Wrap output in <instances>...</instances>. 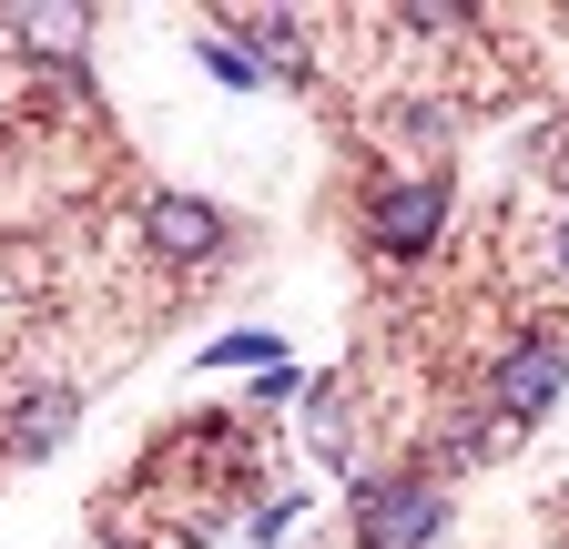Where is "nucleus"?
<instances>
[{
	"mask_svg": "<svg viewBox=\"0 0 569 549\" xmlns=\"http://www.w3.org/2000/svg\"><path fill=\"white\" fill-rule=\"evenodd\" d=\"M549 286L569 296V203H559V224H549Z\"/></svg>",
	"mask_w": 569,
	"mask_h": 549,
	"instance_id": "obj_14",
	"label": "nucleus"
},
{
	"mask_svg": "<svg viewBox=\"0 0 569 549\" xmlns=\"http://www.w3.org/2000/svg\"><path fill=\"white\" fill-rule=\"evenodd\" d=\"M71 428H82V387H31L11 407V428H0V448H11V458H51Z\"/></svg>",
	"mask_w": 569,
	"mask_h": 549,
	"instance_id": "obj_5",
	"label": "nucleus"
},
{
	"mask_svg": "<svg viewBox=\"0 0 569 549\" xmlns=\"http://www.w3.org/2000/svg\"><path fill=\"white\" fill-rule=\"evenodd\" d=\"M448 173H407V183H377L367 193V244L387 254V264H417L427 244L448 234Z\"/></svg>",
	"mask_w": 569,
	"mask_h": 549,
	"instance_id": "obj_3",
	"label": "nucleus"
},
{
	"mask_svg": "<svg viewBox=\"0 0 569 549\" xmlns=\"http://www.w3.org/2000/svg\"><path fill=\"white\" fill-rule=\"evenodd\" d=\"M224 244H234V224L203 193H142V254L153 264H213Z\"/></svg>",
	"mask_w": 569,
	"mask_h": 549,
	"instance_id": "obj_4",
	"label": "nucleus"
},
{
	"mask_svg": "<svg viewBox=\"0 0 569 549\" xmlns=\"http://www.w3.org/2000/svg\"><path fill=\"white\" fill-rule=\"evenodd\" d=\"M397 132H407L417 153H438V143H458V102H407V112H397Z\"/></svg>",
	"mask_w": 569,
	"mask_h": 549,
	"instance_id": "obj_9",
	"label": "nucleus"
},
{
	"mask_svg": "<svg viewBox=\"0 0 569 549\" xmlns=\"http://www.w3.org/2000/svg\"><path fill=\"white\" fill-rule=\"evenodd\" d=\"M296 519H306V499H296V489H284V499H254L244 539H254V549H284V539H296Z\"/></svg>",
	"mask_w": 569,
	"mask_h": 549,
	"instance_id": "obj_10",
	"label": "nucleus"
},
{
	"mask_svg": "<svg viewBox=\"0 0 569 549\" xmlns=\"http://www.w3.org/2000/svg\"><path fill=\"white\" fill-rule=\"evenodd\" d=\"M82 31H92V11H0V41L11 51H41V61H82Z\"/></svg>",
	"mask_w": 569,
	"mask_h": 549,
	"instance_id": "obj_6",
	"label": "nucleus"
},
{
	"mask_svg": "<svg viewBox=\"0 0 569 549\" xmlns=\"http://www.w3.org/2000/svg\"><path fill=\"white\" fill-rule=\"evenodd\" d=\"M193 51H203V72H213V82H234V92H254V82H264V61H254L224 21H213V31H193Z\"/></svg>",
	"mask_w": 569,
	"mask_h": 549,
	"instance_id": "obj_8",
	"label": "nucleus"
},
{
	"mask_svg": "<svg viewBox=\"0 0 569 549\" xmlns=\"http://www.w3.org/2000/svg\"><path fill=\"white\" fill-rule=\"evenodd\" d=\"M488 438H498V418H488V407H468L458 428H438V458H448V468H468V458H488Z\"/></svg>",
	"mask_w": 569,
	"mask_h": 549,
	"instance_id": "obj_11",
	"label": "nucleus"
},
{
	"mask_svg": "<svg viewBox=\"0 0 569 549\" xmlns=\"http://www.w3.org/2000/svg\"><path fill=\"white\" fill-rule=\"evenodd\" d=\"M559 387H569V347L539 326V336H509V347L488 357V418L498 428H539L549 407H559Z\"/></svg>",
	"mask_w": 569,
	"mask_h": 549,
	"instance_id": "obj_2",
	"label": "nucleus"
},
{
	"mask_svg": "<svg viewBox=\"0 0 569 549\" xmlns=\"http://www.w3.org/2000/svg\"><path fill=\"white\" fill-rule=\"evenodd\" d=\"M346 519H356V549H438L448 489L427 468H356L346 478Z\"/></svg>",
	"mask_w": 569,
	"mask_h": 549,
	"instance_id": "obj_1",
	"label": "nucleus"
},
{
	"mask_svg": "<svg viewBox=\"0 0 569 549\" xmlns=\"http://www.w3.org/2000/svg\"><path fill=\"white\" fill-rule=\"evenodd\" d=\"M244 31H254L264 82H306V21H296V11H264V21H244Z\"/></svg>",
	"mask_w": 569,
	"mask_h": 549,
	"instance_id": "obj_7",
	"label": "nucleus"
},
{
	"mask_svg": "<svg viewBox=\"0 0 569 549\" xmlns=\"http://www.w3.org/2000/svg\"><path fill=\"white\" fill-rule=\"evenodd\" d=\"M203 367H284V347H274V336H224V347H203Z\"/></svg>",
	"mask_w": 569,
	"mask_h": 549,
	"instance_id": "obj_12",
	"label": "nucleus"
},
{
	"mask_svg": "<svg viewBox=\"0 0 569 549\" xmlns=\"http://www.w3.org/2000/svg\"><path fill=\"white\" fill-rule=\"evenodd\" d=\"M254 397H264V407H284V397H306V377H296V357H284V367H264V377H254Z\"/></svg>",
	"mask_w": 569,
	"mask_h": 549,
	"instance_id": "obj_13",
	"label": "nucleus"
}]
</instances>
